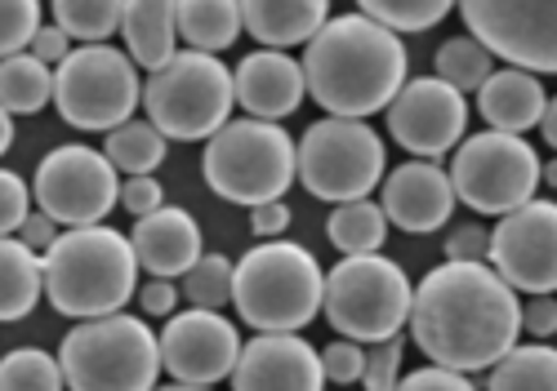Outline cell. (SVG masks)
Returning a JSON list of instances; mask_svg holds the SVG:
<instances>
[{
	"label": "cell",
	"instance_id": "9a60e30c",
	"mask_svg": "<svg viewBox=\"0 0 557 391\" xmlns=\"http://www.w3.org/2000/svg\"><path fill=\"white\" fill-rule=\"evenodd\" d=\"M384 116L401 152H410L414 161H442L469 129V98L442 76H420L393 93Z\"/></svg>",
	"mask_w": 557,
	"mask_h": 391
},
{
	"label": "cell",
	"instance_id": "4dcf8cb0",
	"mask_svg": "<svg viewBox=\"0 0 557 391\" xmlns=\"http://www.w3.org/2000/svg\"><path fill=\"white\" fill-rule=\"evenodd\" d=\"M357 14H366L370 23H380L388 31H429L437 27L450 10H455V0H357Z\"/></svg>",
	"mask_w": 557,
	"mask_h": 391
},
{
	"label": "cell",
	"instance_id": "52a82bcc",
	"mask_svg": "<svg viewBox=\"0 0 557 391\" xmlns=\"http://www.w3.org/2000/svg\"><path fill=\"white\" fill-rule=\"evenodd\" d=\"M138 103L148 108V125H157L161 138L206 142L219 125H227L237 98H232V72L223 67L219 54L174 49L170 63L148 72Z\"/></svg>",
	"mask_w": 557,
	"mask_h": 391
},
{
	"label": "cell",
	"instance_id": "7402d4cb",
	"mask_svg": "<svg viewBox=\"0 0 557 391\" xmlns=\"http://www.w3.org/2000/svg\"><path fill=\"white\" fill-rule=\"evenodd\" d=\"M242 31H250L263 49L308 45L317 27L331 18V0H237Z\"/></svg>",
	"mask_w": 557,
	"mask_h": 391
},
{
	"label": "cell",
	"instance_id": "f546056e",
	"mask_svg": "<svg viewBox=\"0 0 557 391\" xmlns=\"http://www.w3.org/2000/svg\"><path fill=\"white\" fill-rule=\"evenodd\" d=\"M54 27L67 31V40L81 45H103L112 31H121L125 0H50Z\"/></svg>",
	"mask_w": 557,
	"mask_h": 391
},
{
	"label": "cell",
	"instance_id": "4fadbf2b",
	"mask_svg": "<svg viewBox=\"0 0 557 391\" xmlns=\"http://www.w3.org/2000/svg\"><path fill=\"white\" fill-rule=\"evenodd\" d=\"M116 195H121V178L112 161L95 152V147H76V142L54 147L32 178V201L59 227L103 223L116 205Z\"/></svg>",
	"mask_w": 557,
	"mask_h": 391
},
{
	"label": "cell",
	"instance_id": "ba28073f",
	"mask_svg": "<svg viewBox=\"0 0 557 391\" xmlns=\"http://www.w3.org/2000/svg\"><path fill=\"white\" fill-rule=\"evenodd\" d=\"M410 276L384 254H344L321 285V312L331 329L352 342L397 338L410 312Z\"/></svg>",
	"mask_w": 557,
	"mask_h": 391
},
{
	"label": "cell",
	"instance_id": "f35d334b",
	"mask_svg": "<svg viewBox=\"0 0 557 391\" xmlns=\"http://www.w3.org/2000/svg\"><path fill=\"white\" fill-rule=\"evenodd\" d=\"M116 205H121V210H129L134 218H144V214H152V210H161V205H165V191H161V182H157L152 174H134V178H125V182H121Z\"/></svg>",
	"mask_w": 557,
	"mask_h": 391
},
{
	"label": "cell",
	"instance_id": "ab89813d",
	"mask_svg": "<svg viewBox=\"0 0 557 391\" xmlns=\"http://www.w3.org/2000/svg\"><path fill=\"white\" fill-rule=\"evenodd\" d=\"M397 391H478L469 374H455V369H442V365H424L414 374H401Z\"/></svg>",
	"mask_w": 557,
	"mask_h": 391
},
{
	"label": "cell",
	"instance_id": "6da1fadb",
	"mask_svg": "<svg viewBox=\"0 0 557 391\" xmlns=\"http://www.w3.org/2000/svg\"><path fill=\"white\" fill-rule=\"evenodd\" d=\"M518 289H508L486 263H442L410 289V338L433 365L482 374L508 348H518Z\"/></svg>",
	"mask_w": 557,
	"mask_h": 391
},
{
	"label": "cell",
	"instance_id": "bcb514c9",
	"mask_svg": "<svg viewBox=\"0 0 557 391\" xmlns=\"http://www.w3.org/2000/svg\"><path fill=\"white\" fill-rule=\"evenodd\" d=\"M138 303H144V312H148V316H174L178 289H174V280H161V276H152L144 289H138Z\"/></svg>",
	"mask_w": 557,
	"mask_h": 391
},
{
	"label": "cell",
	"instance_id": "484cf974",
	"mask_svg": "<svg viewBox=\"0 0 557 391\" xmlns=\"http://www.w3.org/2000/svg\"><path fill=\"white\" fill-rule=\"evenodd\" d=\"M54 98V72L32 54L0 59V108L10 116H32Z\"/></svg>",
	"mask_w": 557,
	"mask_h": 391
},
{
	"label": "cell",
	"instance_id": "d590c367",
	"mask_svg": "<svg viewBox=\"0 0 557 391\" xmlns=\"http://www.w3.org/2000/svg\"><path fill=\"white\" fill-rule=\"evenodd\" d=\"M401 356H406V342L401 333L397 338H384V342H370L366 352V365H361V387L366 391H397L401 382Z\"/></svg>",
	"mask_w": 557,
	"mask_h": 391
},
{
	"label": "cell",
	"instance_id": "277c9868",
	"mask_svg": "<svg viewBox=\"0 0 557 391\" xmlns=\"http://www.w3.org/2000/svg\"><path fill=\"white\" fill-rule=\"evenodd\" d=\"M326 272L295 240H263L232 263V307L259 333H299L321 316Z\"/></svg>",
	"mask_w": 557,
	"mask_h": 391
},
{
	"label": "cell",
	"instance_id": "4316f807",
	"mask_svg": "<svg viewBox=\"0 0 557 391\" xmlns=\"http://www.w3.org/2000/svg\"><path fill=\"white\" fill-rule=\"evenodd\" d=\"M486 391H557V352L544 342L508 348L486 378Z\"/></svg>",
	"mask_w": 557,
	"mask_h": 391
},
{
	"label": "cell",
	"instance_id": "ffe728a7",
	"mask_svg": "<svg viewBox=\"0 0 557 391\" xmlns=\"http://www.w3.org/2000/svg\"><path fill=\"white\" fill-rule=\"evenodd\" d=\"M129 250H134L138 267L148 276H161V280H178L206 254L197 218L188 210H174V205H161V210L138 218L129 231Z\"/></svg>",
	"mask_w": 557,
	"mask_h": 391
},
{
	"label": "cell",
	"instance_id": "cb8c5ba5",
	"mask_svg": "<svg viewBox=\"0 0 557 391\" xmlns=\"http://www.w3.org/2000/svg\"><path fill=\"white\" fill-rule=\"evenodd\" d=\"M174 27L188 49L219 54V49H227L242 36V10H237V0H178Z\"/></svg>",
	"mask_w": 557,
	"mask_h": 391
},
{
	"label": "cell",
	"instance_id": "e0dca14e",
	"mask_svg": "<svg viewBox=\"0 0 557 391\" xmlns=\"http://www.w3.org/2000/svg\"><path fill=\"white\" fill-rule=\"evenodd\" d=\"M232 391H321V356L299 333H259L242 342L232 365Z\"/></svg>",
	"mask_w": 557,
	"mask_h": 391
},
{
	"label": "cell",
	"instance_id": "9c48e42d",
	"mask_svg": "<svg viewBox=\"0 0 557 391\" xmlns=\"http://www.w3.org/2000/svg\"><path fill=\"white\" fill-rule=\"evenodd\" d=\"M384 142L366 121L321 116L295 142V178L326 205L361 201L384 178Z\"/></svg>",
	"mask_w": 557,
	"mask_h": 391
},
{
	"label": "cell",
	"instance_id": "8fae6325",
	"mask_svg": "<svg viewBox=\"0 0 557 391\" xmlns=\"http://www.w3.org/2000/svg\"><path fill=\"white\" fill-rule=\"evenodd\" d=\"M138 93H144L138 67L112 45H76L54 72L59 116L89 134L125 125L138 108Z\"/></svg>",
	"mask_w": 557,
	"mask_h": 391
},
{
	"label": "cell",
	"instance_id": "681fc988",
	"mask_svg": "<svg viewBox=\"0 0 557 391\" xmlns=\"http://www.w3.org/2000/svg\"><path fill=\"white\" fill-rule=\"evenodd\" d=\"M161 391H214V387H188V382H174V387H161Z\"/></svg>",
	"mask_w": 557,
	"mask_h": 391
},
{
	"label": "cell",
	"instance_id": "ee69618b",
	"mask_svg": "<svg viewBox=\"0 0 557 391\" xmlns=\"http://www.w3.org/2000/svg\"><path fill=\"white\" fill-rule=\"evenodd\" d=\"M250 231L263 240H276L282 231H290V205L286 201H263L250 210Z\"/></svg>",
	"mask_w": 557,
	"mask_h": 391
},
{
	"label": "cell",
	"instance_id": "3957f363",
	"mask_svg": "<svg viewBox=\"0 0 557 391\" xmlns=\"http://www.w3.org/2000/svg\"><path fill=\"white\" fill-rule=\"evenodd\" d=\"M40 289L59 316L95 320L121 312L138 289L129 236L108 223L67 227L40 258Z\"/></svg>",
	"mask_w": 557,
	"mask_h": 391
},
{
	"label": "cell",
	"instance_id": "d4e9b609",
	"mask_svg": "<svg viewBox=\"0 0 557 391\" xmlns=\"http://www.w3.org/2000/svg\"><path fill=\"white\" fill-rule=\"evenodd\" d=\"M40 303V254L23 240L0 236V320L14 325Z\"/></svg>",
	"mask_w": 557,
	"mask_h": 391
},
{
	"label": "cell",
	"instance_id": "7c38bea8",
	"mask_svg": "<svg viewBox=\"0 0 557 391\" xmlns=\"http://www.w3.org/2000/svg\"><path fill=\"white\" fill-rule=\"evenodd\" d=\"M491 59L535 76L557 72V0H455Z\"/></svg>",
	"mask_w": 557,
	"mask_h": 391
},
{
	"label": "cell",
	"instance_id": "836d02e7",
	"mask_svg": "<svg viewBox=\"0 0 557 391\" xmlns=\"http://www.w3.org/2000/svg\"><path fill=\"white\" fill-rule=\"evenodd\" d=\"M183 293H188L193 307L219 312L223 303H232V263L223 254H201L183 272Z\"/></svg>",
	"mask_w": 557,
	"mask_h": 391
},
{
	"label": "cell",
	"instance_id": "60d3db41",
	"mask_svg": "<svg viewBox=\"0 0 557 391\" xmlns=\"http://www.w3.org/2000/svg\"><path fill=\"white\" fill-rule=\"evenodd\" d=\"M486 244H491L486 227H478V223L455 227V231L446 236V258H450V263H486Z\"/></svg>",
	"mask_w": 557,
	"mask_h": 391
},
{
	"label": "cell",
	"instance_id": "d6986e66",
	"mask_svg": "<svg viewBox=\"0 0 557 391\" xmlns=\"http://www.w3.org/2000/svg\"><path fill=\"white\" fill-rule=\"evenodd\" d=\"M232 98H237L255 121H286L308 98L304 67L286 54V49H259V54H246L237 63V72H232Z\"/></svg>",
	"mask_w": 557,
	"mask_h": 391
},
{
	"label": "cell",
	"instance_id": "1f68e13d",
	"mask_svg": "<svg viewBox=\"0 0 557 391\" xmlns=\"http://www.w3.org/2000/svg\"><path fill=\"white\" fill-rule=\"evenodd\" d=\"M0 391H63V369L50 352L18 348L0 356Z\"/></svg>",
	"mask_w": 557,
	"mask_h": 391
},
{
	"label": "cell",
	"instance_id": "b9f144b4",
	"mask_svg": "<svg viewBox=\"0 0 557 391\" xmlns=\"http://www.w3.org/2000/svg\"><path fill=\"white\" fill-rule=\"evenodd\" d=\"M518 325L531 338H553V329H557V303H553V293H531V303L518 307Z\"/></svg>",
	"mask_w": 557,
	"mask_h": 391
},
{
	"label": "cell",
	"instance_id": "603a6c76",
	"mask_svg": "<svg viewBox=\"0 0 557 391\" xmlns=\"http://www.w3.org/2000/svg\"><path fill=\"white\" fill-rule=\"evenodd\" d=\"M174 5L178 0H125L121 36H125V54H129L134 67L157 72L161 63L174 59V49H178Z\"/></svg>",
	"mask_w": 557,
	"mask_h": 391
},
{
	"label": "cell",
	"instance_id": "7bdbcfd3",
	"mask_svg": "<svg viewBox=\"0 0 557 391\" xmlns=\"http://www.w3.org/2000/svg\"><path fill=\"white\" fill-rule=\"evenodd\" d=\"M14 240H23L32 254H45L50 244L59 240V223L50 218V214H40V210H32L23 223H18V231H14Z\"/></svg>",
	"mask_w": 557,
	"mask_h": 391
},
{
	"label": "cell",
	"instance_id": "74e56055",
	"mask_svg": "<svg viewBox=\"0 0 557 391\" xmlns=\"http://www.w3.org/2000/svg\"><path fill=\"white\" fill-rule=\"evenodd\" d=\"M317 356H321V374H326L331 382H339V387L357 382V378H361V365H366L361 342H352V338L331 342V348H326V352H317Z\"/></svg>",
	"mask_w": 557,
	"mask_h": 391
},
{
	"label": "cell",
	"instance_id": "e575fe53",
	"mask_svg": "<svg viewBox=\"0 0 557 391\" xmlns=\"http://www.w3.org/2000/svg\"><path fill=\"white\" fill-rule=\"evenodd\" d=\"M40 27V0H0V59L23 54Z\"/></svg>",
	"mask_w": 557,
	"mask_h": 391
},
{
	"label": "cell",
	"instance_id": "d6a6232c",
	"mask_svg": "<svg viewBox=\"0 0 557 391\" xmlns=\"http://www.w3.org/2000/svg\"><path fill=\"white\" fill-rule=\"evenodd\" d=\"M491 72H495V59L486 54V49H482L473 36H455V40H446V45L437 49V76H442L446 85H455L459 93L478 89Z\"/></svg>",
	"mask_w": 557,
	"mask_h": 391
},
{
	"label": "cell",
	"instance_id": "83f0119b",
	"mask_svg": "<svg viewBox=\"0 0 557 391\" xmlns=\"http://www.w3.org/2000/svg\"><path fill=\"white\" fill-rule=\"evenodd\" d=\"M326 231H331V244L339 254H380L384 240H388V218H384V210L375 201H366L361 195V201L335 205Z\"/></svg>",
	"mask_w": 557,
	"mask_h": 391
},
{
	"label": "cell",
	"instance_id": "8d00e7d4",
	"mask_svg": "<svg viewBox=\"0 0 557 391\" xmlns=\"http://www.w3.org/2000/svg\"><path fill=\"white\" fill-rule=\"evenodd\" d=\"M32 214V191L14 169H0V236H14Z\"/></svg>",
	"mask_w": 557,
	"mask_h": 391
},
{
	"label": "cell",
	"instance_id": "c3c4849f",
	"mask_svg": "<svg viewBox=\"0 0 557 391\" xmlns=\"http://www.w3.org/2000/svg\"><path fill=\"white\" fill-rule=\"evenodd\" d=\"M10 147H14V116H10L5 108H0V156H5Z\"/></svg>",
	"mask_w": 557,
	"mask_h": 391
},
{
	"label": "cell",
	"instance_id": "5b68a950",
	"mask_svg": "<svg viewBox=\"0 0 557 391\" xmlns=\"http://www.w3.org/2000/svg\"><path fill=\"white\" fill-rule=\"evenodd\" d=\"M67 391H157L161 348L148 320L112 312L81 320L59 348Z\"/></svg>",
	"mask_w": 557,
	"mask_h": 391
},
{
	"label": "cell",
	"instance_id": "8992f818",
	"mask_svg": "<svg viewBox=\"0 0 557 391\" xmlns=\"http://www.w3.org/2000/svg\"><path fill=\"white\" fill-rule=\"evenodd\" d=\"M201 174L227 205L282 201L295 182V142L276 121H227L206 138Z\"/></svg>",
	"mask_w": 557,
	"mask_h": 391
},
{
	"label": "cell",
	"instance_id": "7dc6e473",
	"mask_svg": "<svg viewBox=\"0 0 557 391\" xmlns=\"http://www.w3.org/2000/svg\"><path fill=\"white\" fill-rule=\"evenodd\" d=\"M535 125H540V134H544V142L553 147V142H557V108H553V98H548V108L540 112V121H535Z\"/></svg>",
	"mask_w": 557,
	"mask_h": 391
},
{
	"label": "cell",
	"instance_id": "2e32d148",
	"mask_svg": "<svg viewBox=\"0 0 557 391\" xmlns=\"http://www.w3.org/2000/svg\"><path fill=\"white\" fill-rule=\"evenodd\" d=\"M157 348H161V374L188 387H214L237 365L242 333L219 312L188 307L165 320V329L157 333Z\"/></svg>",
	"mask_w": 557,
	"mask_h": 391
},
{
	"label": "cell",
	"instance_id": "7a4b0ae2",
	"mask_svg": "<svg viewBox=\"0 0 557 391\" xmlns=\"http://www.w3.org/2000/svg\"><path fill=\"white\" fill-rule=\"evenodd\" d=\"M304 89L326 116L366 121L393 103L406 85L410 54L397 31L370 23L366 14L326 18L304 45Z\"/></svg>",
	"mask_w": 557,
	"mask_h": 391
},
{
	"label": "cell",
	"instance_id": "5bb4252c",
	"mask_svg": "<svg viewBox=\"0 0 557 391\" xmlns=\"http://www.w3.org/2000/svg\"><path fill=\"white\" fill-rule=\"evenodd\" d=\"M486 267L518 293H553L557 285V205L527 201L486 227Z\"/></svg>",
	"mask_w": 557,
	"mask_h": 391
},
{
	"label": "cell",
	"instance_id": "f1b7e54d",
	"mask_svg": "<svg viewBox=\"0 0 557 391\" xmlns=\"http://www.w3.org/2000/svg\"><path fill=\"white\" fill-rule=\"evenodd\" d=\"M103 156L112 161L116 174H129V178L134 174H157V165L165 161V138L148 121H125V125L108 129Z\"/></svg>",
	"mask_w": 557,
	"mask_h": 391
},
{
	"label": "cell",
	"instance_id": "ac0fdd59",
	"mask_svg": "<svg viewBox=\"0 0 557 391\" xmlns=\"http://www.w3.org/2000/svg\"><path fill=\"white\" fill-rule=\"evenodd\" d=\"M380 210L388 227L410 231V236H429L450 223L455 214V191L450 178L437 161H406L393 174L380 178Z\"/></svg>",
	"mask_w": 557,
	"mask_h": 391
},
{
	"label": "cell",
	"instance_id": "f6af8a7d",
	"mask_svg": "<svg viewBox=\"0 0 557 391\" xmlns=\"http://www.w3.org/2000/svg\"><path fill=\"white\" fill-rule=\"evenodd\" d=\"M27 49H32V59H40L45 67H50V63L59 67V63L72 54V40H67L63 27H36V36H32Z\"/></svg>",
	"mask_w": 557,
	"mask_h": 391
},
{
	"label": "cell",
	"instance_id": "44dd1931",
	"mask_svg": "<svg viewBox=\"0 0 557 391\" xmlns=\"http://www.w3.org/2000/svg\"><path fill=\"white\" fill-rule=\"evenodd\" d=\"M548 108V93L535 72L522 67H499L478 85V112L499 134H527L535 129L540 112Z\"/></svg>",
	"mask_w": 557,
	"mask_h": 391
},
{
	"label": "cell",
	"instance_id": "30bf717a",
	"mask_svg": "<svg viewBox=\"0 0 557 391\" xmlns=\"http://www.w3.org/2000/svg\"><path fill=\"white\" fill-rule=\"evenodd\" d=\"M450 191L478 214H508L527 201H535L540 187V156L522 134L482 129L455 142L450 161Z\"/></svg>",
	"mask_w": 557,
	"mask_h": 391
}]
</instances>
